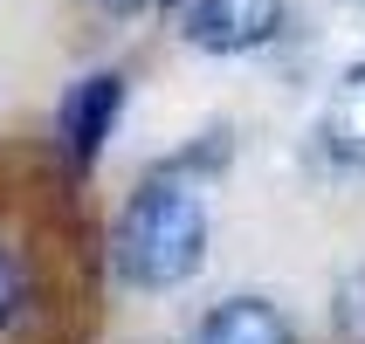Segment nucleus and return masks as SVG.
<instances>
[{
  "mask_svg": "<svg viewBox=\"0 0 365 344\" xmlns=\"http://www.w3.org/2000/svg\"><path fill=\"white\" fill-rule=\"evenodd\" d=\"M207 262V207L186 172L159 165L131 186L110 221V269L124 289H180Z\"/></svg>",
  "mask_w": 365,
  "mask_h": 344,
  "instance_id": "nucleus-1",
  "label": "nucleus"
},
{
  "mask_svg": "<svg viewBox=\"0 0 365 344\" xmlns=\"http://www.w3.org/2000/svg\"><path fill=\"white\" fill-rule=\"evenodd\" d=\"M118 118H124V76L118 69H90L83 83H69V97L56 103L62 159L76 165V172H90L97 152L110 145V131H118Z\"/></svg>",
  "mask_w": 365,
  "mask_h": 344,
  "instance_id": "nucleus-2",
  "label": "nucleus"
},
{
  "mask_svg": "<svg viewBox=\"0 0 365 344\" xmlns=\"http://www.w3.org/2000/svg\"><path fill=\"white\" fill-rule=\"evenodd\" d=\"M283 28V0H186V41L200 56H248Z\"/></svg>",
  "mask_w": 365,
  "mask_h": 344,
  "instance_id": "nucleus-3",
  "label": "nucleus"
},
{
  "mask_svg": "<svg viewBox=\"0 0 365 344\" xmlns=\"http://www.w3.org/2000/svg\"><path fill=\"white\" fill-rule=\"evenodd\" d=\"M193 344H297L289 317L262 296H227L193 324Z\"/></svg>",
  "mask_w": 365,
  "mask_h": 344,
  "instance_id": "nucleus-4",
  "label": "nucleus"
},
{
  "mask_svg": "<svg viewBox=\"0 0 365 344\" xmlns=\"http://www.w3.org/2000/svg\"><path fill=\"white\" fill-rule=\"evenodd\" d=\"M324 145H331V159H338V165L365 172V62H351L345 76H338V90H331Z\"/></svg>",
  "mask_w": 365,
  "mask_h": 344,
  "instance_id": "nucleus-5",
  "label": "nucleus"
},
{
  "mask_svg": "<svg viewBox=\"0 0 365 344\" xmlns=\"http://www.w3.org/2000/svg\"><path fill=\"white\" fill-rule=\"evenodd\" d=\"M331 324H338L345 344H365V269H351L345 283H338V296H331Z\"/></svg>",
  "mask_w": 365,
  "mask_h": 344,
  "instance_id": "nucleus-6",
  "label": "nucleus"
},
{
  "mask_svg": "<svg viewBox=\"0 0 365 344\" xmlns=\"http://www.w3.org/2000/svg\"><path fill=\"white\" fill-rule=\"evenodd\" d=\"M21 310H28V269L14 248H0V330H14Z\"/></svg>",
  "mask_w": 365,
  "mask_h": 344,
  "instance_id": "nucleus-7",
  "label": "nucleus"
},
{
  "mask_svg": "<svg viewBox=\"0 0 365 344\" xmlns=\"http://www.w3.org/2000/svg\"><path fill=\"white\" fill-rule=\"evenodd\" d=\"M90 7H97V14H110V21H131V14H145L152 0H90Z\"/></svg>",
  "mask_w": 365,
  "mask_h": 344,
  "instance_id": "nucleus-8",
  "label": "nucleus"
},
{
  "mask_svg": "<svg viewBox=\"0 0 365 344\" xmlns=\"http://www.w3.org/2000/svg\"><path fill=\"white\" fill-rule=\"evenodd\" d=\"M165 7H186V0H165Z\"/></svg>",
  "mask_w": 365,
  "mask_h": 344,
  "instance_id": "nucleus-9",
  "label": "nucleus"
}]
</instances>
